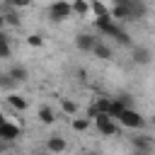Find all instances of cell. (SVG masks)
<instances>
[{
	"instance_id": "obj_16",
	"label": "cell",
	"mask_w": 155,
	"mask_h": 155,
	"mask_svg": "<svg viewBox=\"0 0 155 155\" xmlns=\"http://www.w3.org/2000/svg\"><path fill=\"white\" fill-rule=\"evenodd\" d=\"M0 44H2V58H10L12 46H10V36H7V31H0Z\"/></svg>"
},
{
	"instance_id": "obj_18",
	"label": "cell",
	"mask_w": 155,
	"mask_h": 155,
	"mask_svg": "<svg viewBox=\"0 0 155 155\" xmlns=\"http://www.w3.org/2000/svg\"><path fill=\"white\" fill-rule=\"evenodd\" d=\"M87 10H92V5H87V2H82V0L73 2V12H75V15H85Z\"/></svg>"
},
{
	"instance_id": "obj_22",
	"label": "cell",
	"mask_w": 155,
	"mask_h": 155,
	"mask_svg": "<svg viewBox=\"0 0 155 155\" xmlns=\"http://www.w3.org/2000/svg\"><path fill=\"white\" fill-rule=\"evenodd\" d=\"M27 44H29V46H41L44 39H41L39 34H29V36H27Z\"/></svg>"
},
{
	"instance_id": "obj_17",
	"label": "cell",
	"mask_w": 155,
	"mask_h": 155,
	"mask_svg": "<svg viewBox=\"0 0 155 155\" xmlns=\"http://www.w3.org/2000/svg\"><path fill=\"white\" fill-rule=\"evenodd\" d=\"M97 109H99V114H109V109H111V99L109 97H97Z\"/></svg>"
},
{
	"instance_id": "obj_6",
	"label": "cell",
	"mask_w": 155,
	"mask_h": 155,
	"mask_svg": "<svg viewBox=\"0 0 155 155\" xmlns=\"http://www.w3.org/2000/svg\"><path fill=\"white\" fill-rule=\"evenodd\" d=\"M131 143H133V148H136V153H138V155H148V153H150V148H153V140H150L148 136H133V138H131Z\"/></svg>"
},
{
	"instance_id": "obj_23",
	"label": "cell",
	"mask_w": 155,
	"mask_h": 155,
	"mask_svg": "<svg viewBox=\"0 0 155 155\" xmlns=\"http://www.w3.org/2000/svg\"><path fill=\"white\" fill-rule=\"evenodd\" d=\"M0 82H2V87H5V90H10V87H12V85H17V82H15V80H12V78H10V75H7V73H5V75H2V80H0Z\"/></svg>"
},
{
	"instance_id": "obj_15",
	"label": "cell",
	"mask_w": 155,
	"mask_h": 155,
	"mask_svg": "<svg viewBox=\"0 0 155 155\" xmlns=\"http://www.w3.org/2000/svg\"><path fill=\"white\" fill-rule=\"evenodd\" d=\"M92 12H94V19H97V17H107V15H111V10H109L104 2H92Z\"/></svg>"
},
{
	"instance_id": "obj_8",
	"label": "cell",
	"mask_w": 155,
	"mask_h": 155,
	"mask_svg": "<svg viewBox=\"0 0 155 155\" xmlns=\"http://www.w3.org/2000/svg\"><path fill=\"white\" fill-rule=\"evenodd\" d=\"M150 51L148 48H143V46H136L133 48V63H138V65H148L150 63Z\"/></svg>"
},
{
	"instance_id": "obj_14",
	"label": "cell",
	"mask_w": 155,
	"mask_h": 155,
	"mask_svg": "<svg viewBox=\"0 0 155 155\" xmlns=\"http://www.w3.org/2000/svg\"><path fill=\"white\" fill-rule=\"evenodd\" d=\"M97 131H99L102 136H119V128H116V124H114V121H107V124L97 126Z\"/></svg>"
},
{
	"instance_id": "obj_21",
	"label": "cell",
	"mask_w": 155,
	"mask_h": 155,
	"mask_svg": "<svg viewBox=\"0 0 155 155\" xmlns=\"http://www.w3.org/2000/svg\"><path fill=\"white\" fill-rule=\"evenodd\" d=\"M87 126H90V119H87V116H85V119H73V128H75V131H85Z\"/></svg>"
},
{
	"instance_id": "obj_20",
	"label": "cell",
	"mask_w": 155,
	"mask_h": 155,
	"mask_svg": "<svg viewBox=\"0 0 155 155\" xmlns=\"http://www.w3.org/2000/svg\"><path fill=\"white\" fill-rule=\"evenodd\" d=\"M61 104H63V111H65V114H78V104H75V102L61 99Z\"/></svg>"
},
{
	"instance_id": "obj_5",
	"label": "cell",
	"mask_w": 155,
	"mask_h": 155,
	"mask_svg": "<svg viewBox=\"0 0 155 155\" xmlns=\"http://www.w3.org/2000/svg\"><path fill=\"white\" fill-rule=\"evenodd\" d=\"M111 17H114V22H119V19H131L128 2H126V0H116V2L111 5Z\"/></svg>"
},
{
	"instance_id": "obj_11",
	"label": "cell",
	"mask_w": 155,
	"mask_h": 155,
	"mask_svg": "<svg viewBox=\"0 0 155 155\" xmlns=\"http://www.w3.org/2000/svg\"><path fill=\"white\" fill-rule=\"evenodd\" d=\"M97 58H102V61H109L111 58V48L104 44V41H97V46H94V51H92Z\"/></svg>"
},
{
	"instance_id": "obj_2",
	"label": "cell",
	"mask_w": 155,
	"mask_h": 155,
	"mask_svg": "<svg viewBox=\"0 0 155 155\" xmlns=\"http://www.w3.org/2000/svg\"><path fill=\"white\" fill-rule=\"evenodd\" d=\"M70 12H73V5H70V2H53V5L48 7V15H51V19H53V22L65 19Z\"/></svg>"
},
{
	"instance_id": "obj_3",
	"label": "cell",
	"mask_w": 155,
	"mask_h": 155,
	"mask_svg": "<svg viewBox=\"0 0 155 155\" xmlns=\"http://www.w3.org/2000/svg\"><path fill=\"white\" fill-rule=\"evenodd\" d=\"M22 136V128L17 126V124H10L7 119H2V126H0V138L5 140V143H10V140H15V138H19Z\"/></svg>"
},
{
	"instance_id": "obj_13",
	"label": "cell",
	"mask_w": 155,
	"mask_h": 155,
	"mask_svg": "<svg viewBox=\"0 0 155 155\" xmlns=\"http://www.w3.org/2000/svg\"><path fill=\"white\" fill-rule=\"evenodd\" d=\"M39 121L41 124H53L56 121V114L51 107H39Z\"/></svg>"
},
{
	"instance_id": "obj_7",
	"label": "cell",
	"mask_w": 155,
	"mask_h": 155,
	"mask_svg": "<svg viewBox=\"0 0 155 155\" xmlns=\"http://www.w3.org/2000/svg\"><path fill=\"white\" fill-rule=\"evenodd\" d=\"M128 2V10H131V19H143L145 17V2H140V0H126Z\"/></svg>"
},
{
	"instance_id": "obj_4",
	"label": "cell",
	"mask_w": 155,
	"mask_h": 155,
	"mask_svg": "<svg viewBox=\"0 0 155 155\" xmlns=\"http://www.w3.org/2000/svg\"><path fill=\"white\" fill-rule=\"evenodd\" d=\"M97 36H92V34H87V31H82V34H78L75 36V46L80 48V51H94V46H97Z\"/></svg>"
},
{
	"instance_id": "obj_24",
	"label": "cell",
	"mask_w": 155,
	"mask_h": 155,
	"mask_svg": "<svg viewBox=\"0 0 155 155\" xmlns=\"http://www.w3.org/2000/svg\"><path fill=\"white\" fill-rule=\"evenodd\" d=\"M87 155H97V153H87Z\"/></svg>"
},
{
	"instance_id": "obj_9",
	"label": "cell",
	"mask_w": 155,
	"mask_h": 155,
	"mask_svg": "<svg viewBox=\"0 0 155 155\" xmlns=\"http://www.w3.org/2000/svg\"><path fill=\"white\" fill-rule=\"evenodd\" d=\"M46 148H48V153L61 155V153L65 150V140H63L61 136H51V138H48V143H46Z\"/></svg>"
},
{
	"instance_id": "obj_1",
	"label": "cell",
	"mask_w": 155,
	"mask_h": 155,
	"mask_svg": "<svg viewBox=\"0 0 155 155\" xmlns=\"http://www.w3.org/2000/svg\"><path fill=\"white\" fill-rule=\"evenodd\" d=\"M119 121H121L126 128H143V126H145V119H143L136 109H126V111L121 114V119H119Z\"/></svg>"
},
{
	"instance_id": "obj_25",
	"label": "cell",
	"mask_w": 155,
	"mask_h": 155,
	"mask_svg": "<svg viewBox=\"0 0 155 155\" xmlns=\"http://www.w3.org/2000/svg\"><path fill=\"white\" fill-rule=\"evenodd\" d=\"M34 155H44V153H34Z\"/></svg>"
},
{
	"instance_id": "obj_10",
	"label": "cell",
	"mask_w": 155,
	"mask_h": 155,
	"mask_svg": "<svg viewBox=\"0 0 155 155\" xmlns=\"http://www.w3.org/2000/svg\"><path fill=\"white\" fill-rule=\"evenodd\" d=\"M7 75H10L15 82H24V80L29 78V73H27V68H24V65H12V68L7 70Z\"/></svg>"
},
{
	"instance_id": "obj_26",
	"label": "cell",
	"mask_w": 155,
	"mask_h": 155,
	"mask_svg": "<svg viewBox=\"0 0 155 155\" xmlns=\"http://www.w3.org/2000/svg\"><path fill=\"white\" fill-rule=\"evenodd\" d=\"M153 124H155V116H153Z\"/></svg>"
},
{
	"instance_id": "obj_12",
	"label": "cell",
	"mask_w": 155,
	"mask_h": 155,
	"mask_svg": "<svg viewBox=\"0 0 155 155\" xmlns=\"http://www.w3.org/2000/svg\"><path fill=\"white\" fill-rule=\"evenodd\" d=\"M7 104H10L12 109H17V111H24V109H27V99L19 97V94H10V97H7Z\"/></svg>"
},
{
	"instance_id": "obj_19",
	"label": "cell",
	"mask_w": 155,
	"mask_h": 155,
	"mask_svg": "<svg viewBox=\"0 0 155 155\" xmlns=\"http://www.w3.org/2000/svg\"><path fill=\"white\" fill-rule=\"evenodd\" d=\"M114 39H116L121 46H128V44H131V36H128V34H126L121 27H119V31H116V36H114Z\"/></svg>"
}]
</instances>
